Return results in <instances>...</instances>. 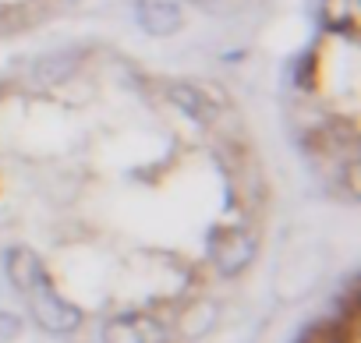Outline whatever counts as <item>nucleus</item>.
<instances>
[{"label": "nucleus", "mask_w": 361, "mask_h": 343, "mask_svg": "<svg viewBox=\"0 0 361 343\" xmlns=\"http://www.w3.org/2000/svg\"><path fill=\"white\" fill-rule=\"evenodd\" d=\"M255 255V241L241 227H216L209 234V258L224 276H238Z\"/></svg>", "instance_id": "f03ea898"}, {"label": "nucleus", "mask_w": 361, "mask_h": 343, "mask_svg": "<svg viewBox=\"0 0 361 343\" xmlns=\"http://www.w3.org/2000/svg\"><path fill=\"white\" fill-rule=\"evenodd\" d=\"M135 22L145 36L166 39L185 29V11L177 0H135Z\"/></svg>", "instance_id": "20e7f679"}, {"label": "nucleus", "mask_w": 361, "mask_h": 343, "mask_svg": "<svg viewBox=\"0 0 361 343\" xmlns=\"http://www.w3.org/2000/svg\"><path fill=\"white\" fill-rule=\"evenodd\" d=\"M75 68H78V54L61 50V54L39 57V61L32 64V75H36L39 82H64L68 75H75Z\"/></svg>", "instance_id": "423d86ee"}, {"label": "nucleus", "mask_w": 361, "mask_h": 343, "mask_svg": "<svg viewBox=\"0 0 361 343\" xmlns=\"http://www.w3.org/2000/svg\"><path fill=\"white\" fill-rule=\"evenodd\" d=\"M22 332V318L11 311H0V343H11Z\"/></svg>", "instance_id": "0eeeda50"}, {"label": "nucleus", "mask_w": 361, "mask_h": 343, "mask_svg": "<svg viewBox=\"0 0 361 343\" xmlns=\"http://www.w3.org/2000/svg\"><path fill=\"white\" fill-rule=\"evenodd\" d=\"M8 276L15 283V290L29 301L32 318L47 329V332H75L82 325V308L64 301L47 273V266L39 262V255L32 248H11L8 251Z\"/></svg>", "instance_id": "f257e3e1"}, {"label": "nucleus", "mask_w": 361, "mask_h": 343, "mask_svg": "<svg viewBox=\"0 0 361 343\" xmlns=\"http://www.w3.org/2000/svg\"><path fill=\"white\" fill-rule=\"evenodd\" d=\"M166 99H170L173 106H180V110H185L192 120H199V124H209V120L216 117L213 99H209L202 89L188 85V82H170V85H166Z\"/></svg>", "instance_id": "39448f33"}, {"label": "nucleus", "mask_w": 361, "mask_h": 343, "mask_svg": "<svg viewBox=\"0 0 361 343\" xmlns=\"http://www.w3.org/2000/svg\"><path fill=\"white\" fill-rule=\"evenodd\" d=\"M195 4H213V0H195Z\"/></svg>", "instance_id": "6e6552de"}, {"label": "nucleus", "mask_w": 361, "mask_h": 343, "mask_svg": "<svg viewBox=\"0 0 361 343\" xmlns=\"http://www.w3.org/2000/svg\"><path fill=\"white\" fill-rule=\"evenodd\" d=\"M99 339L103 343H166L170 329L149 315H117L103 322Z\"/></svg>", "instance_id": "7ed1b4c3"}]
</instances>
